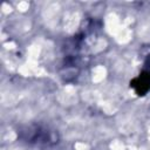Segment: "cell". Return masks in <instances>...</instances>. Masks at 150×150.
<instances>
[{
    "label": "cell",
    "instance_id": "obj_1",
    "mask_svg": "<svg viewBox=\"0 0 150 150\" xmlns=\"http://www.w3.org/2000/svg\"><path fill=\"white\" fill-rule=\"evenodd\" d=\"M131 86L138 95H144L150 88V73H142L136 80H134Z\"/></svg>",
    "mask_w": 150,
    "mask_h": 150
}]
</instances>
